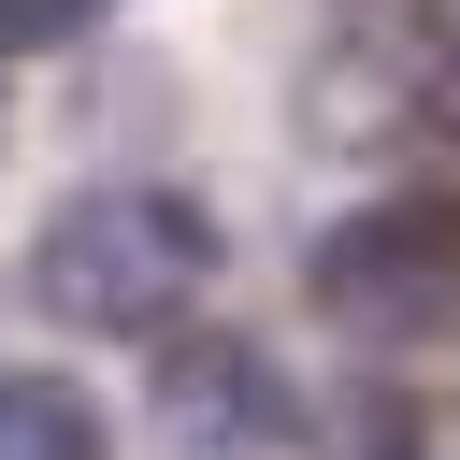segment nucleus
Returning <instances> with one entry per match:
<instances>
[{"instance_id":"1","label":"nucleus","mask_w":460,"mask_h":460,"mask_svg":"<svg viewBox=\"0 0 460 460\" xmlns=\"http://www.w3.org/2000/svg\"><path fill=\"white\" fill-rule=\"evenodd\" d=\"M201 288H216V216L187 187H158V172H101L29 230V316L43 331H86V345L187 331Z\"/></svg>"},{"instance_id":"2","label":"nucleus","mask_w":460,"mask_h":460,"mask_svg":"<svg viewBox=\"0 0 460 460\" xmlns=\"http://www.w3.org/2000/svg\"><path fill=\"white\" fill-rule=\"evenodd\" d=\"M302 288H316L331 331L417 345V331L460 302V201H359V216H331L316 259H302Z\"/></svg>"},{"instance_id":"3","label":"nucleus","mask_w":460,"mask_h":460,"mask_svg":"<svg viewBox=\"0 0 460 460\" xmlns=\"http://www.w3.org/2000/svg\"><path fill=\"white\" fill-rule=\"evenodd\" d=\"M144 446L158 460H288L302 446L288 359L259 331H172L158 374H144Z\"/></svg>"},{"instance_id":"4","label":"nucleus","mask_w":460,"mask_h":460,"mask_svg":"<svg viewBox=\"0 0 460 460\" xmlns=\"http://www.w3.org/2000/svg\"><path fill=\"white\" fill-rule=\"evenodd\" d=\"M302 144L316 158H402L431 144V43H388V29H345L302 58Z\"/></svg>"},{"instance_id":"5","label":"nucleus","mask_w":460,"mask_h":460,"mask_svg":"<svg viewBox=\"0 0 460 460\" xmlns=\"http://www.w3.org/2000/svg\"><path fill=\"white\" fill-rule=\"evenodd\" d=\"M0 460H115L101 388H72V374H0Z\"/></svg>"},{"instance_id":"6","label":"nucleus","mask_w":460,"mask_h":460,"mask_svg":"<svg viewBox=\"0 0 460 460\" xmlns=\"http://www.w3.org/2000/svg\"><path fill=\"white\" fill-rule=\"evenodd\" d=\"M115 0H0V58H43V43H86Z\"/></svg>"},{"instance_id":"7","label":"nucleus","mask_w":460,"mask_h":460,"mask_svg":"<svg viewBox=\"0 0 460 460\" xmlns=\"http://www.w3.org/2000/svg\"><path fill=\"white\" fill-rule=\"evenodd\" d=\"M431 144H446V158H460V29H446V43H431Z\"/></svg>"},{"instance_id":"8","label":"nucleus","mask_w":460,"mask_h":460,"mask_svg":"<svg viewBox=\"0 0 460 460\" xmlns=\"http://www.w3.org/2000/svg\"><path fill=\"white\" fill-rule=\"evenodd\" d=\"M0 144H14V72H0Z\"/></svg>"}]
</instances>
